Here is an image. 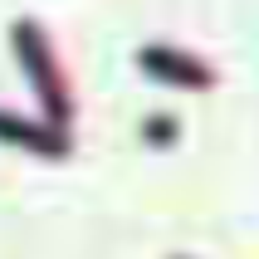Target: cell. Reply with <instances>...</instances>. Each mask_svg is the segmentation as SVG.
<instances>
[{
  "instance_id": "6da1fadb",
  "label": "cell",
  "mask_w": 259,
  "mask_h": 259,
  "mask_svg": "<svg viewBox=\"0 0 259 259\" xmlns=\"http://www.w3.org/2000/svg\"><path fill=\"white\" fill-rule=\"evenodd\" d=\"M142 64H147V69L171 73L176 83H186V88L210 83V69H201V64H191V59H181V54H166V49H147V54H142Z\"/></svg>"
}]
</instances>
